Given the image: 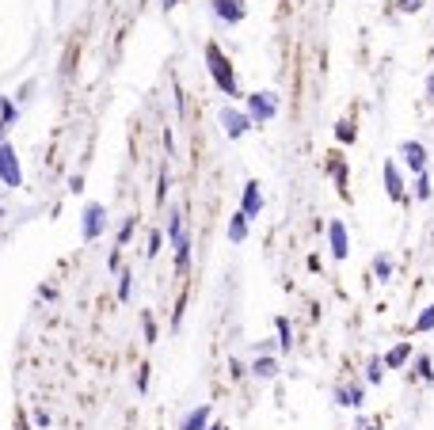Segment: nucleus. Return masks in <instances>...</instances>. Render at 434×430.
Returning a JSON list of instances; mask_svg holds the SVG:
<instances>
[{
  "label": "nucleus",
  "mask_w": 434,
  "mask_h": 430,
  "mask_svg": "<svg viewBox=\"0 0 434 430\" xmlns=\"http://www.w3.org/2000/svg\"><path fill=\"white\" fill-rule=\"evenodd\" d=\"M252 373H255V377H275V373H278V362H275V358H255Z\"/></svg>",
  "instance_id": "nucleus-17"
},
{
  "label": "nucleus",
  "mask_w": 434,
  "mask_h": 430,
  "mask_svg": "<svg viewBox=\"0 0 434 430\" xmlns=\"http://www.w3.org/2000/svg\"><path fill=\"white\" fill-rule=\"evenodd\" d=\"M103 221H107V209H103V206H88V209H84V240H95V237H99Z\"/></svg>",
  "instance_id": "nucleus-9"
},
{
  "label": "nucleus",
  "mask_w": 434,
  "mask_h": 430,
  "mask_svg": "<svg viewBox=\"0 0 434 430\" xmlns=\"http://www.w3.org/2000/svg\"><path fill=\"white\" fill-rule=\"evenodd\" d=\"M130 278H134V274L126 271V274H122V282H118V297H122V301L130 297Z\"/></svg>",
  "instance_id": "nucleus-30"
},
{
  "label": "nucleus",
  "mask_w": 434,
  "mask_h": 430,
  "mask_svg": "<svg viewBox=\"0 0 434 430\" xmlns=\"http://www.w3.org/2000/svg\"><path fill=\"white\" fill-rule=\"evenodd\" d=\"M431 194H434V186H431V180H427V172H423V175H415V198H419V202H427Z\"/></svg>",
  "instance_id": "nucleus-18"
},
{
  "label": "nucleus",
  "mask_w": 434,
  "mask_h": 430,
  "mask_svg": "<svg viewBox=\"0 0 434 430\" xmlns=\"http://www.w3.org/2000/svg\"><path fill=\"white\" fill-rule=\"evenodd\" d=\"M206 65H210L214 84L221 88L225 95H240V84H236V72H232V61L221 54V46H217V42H206Z\"/></svg>",
  "instance_id": "nucleus-1"
},
{
  "label": "nucleus",
  "mask_w": 434,
  "mask_h": 430,
  "mask_svg": "<svg viewBox=\"0 0 434 430\" xmlns=\"http://www.w3.org/2000/svg\"><path fill=\"white\" fill-rule=\"evenodd\" d=\"M381 377H385V362L373 358V362H369V369H366V381H369V385H381Z\"/></svg>",
  "instance_id": "nucleus-19"
},
{
  "label": "nucleus",
  "mask_w": 434,
  "mask_h": 430,
  "mask_svg": "<svg viewBox=\"0 0 434 430\" xmlns=\"http://www.w3.org/2000/svg\"><path fill=\"white\" fill-rule=\"evenodd\" d=\"M408 157V168H412L415 175H423L427 172V149H423L419 141H404V149H400Z\"/></svg>",
  "instance_id": "nucleus-8"
},
{
  "label": "nucleus",
  "mask_w": 434,
  "mask_h": 430,
  "mask_svg": "<svg viewBox=\"0 0 434 430\" xmlns=\"http://www.w3.org/2000/svg\"><path fill=\"white\" fill-rule=\"evenodd\" d=\"M335 400H339L343 408H358V404H362V388H358V385H351V388H339V392H335Z\"/></svg>",
  "instance_id": "nucleus-15"
},
{
  "label": "nucleus",
  "mask_w": 434,
  "mask_h": 430,
  "mask_svg": "<svg viewBox=\"0 0 434 430\" xmlns=\"http://www.w3.org/2000/svg\"><path fill=\"white\" fill-rule=\"evenodd\" d=\"M145 385H149V366H141V373H138V388L145 392Z\"/></svg>",
  "instance_id": "nucleus-34"
},
{
  "label": "nucleus",
  "mask_w": 434,
  "mask_h": 430,
  "mask_svg": "<svg viewBox=\"0 0 434 430\" xmlns=\"http://www.w3.org/2000/svg\"><path fill=\"white\" fill-rule=\"evenodd\" d=\"M164 194H168V172H160V186H156V198L164 202Z\"/></svg>",
  "instance_id": "nucleus-31"
},
{
  "label": "nucleus",
  "mask_w": 434,
  "mask_h": 430,
  "mask_svg": "<svg viewBox=\"0 0 434 430\" xmlns=\"http://www.w3.org/2000/svg\"><path fill=\"white\" fill-rule=\"evenodd\" d=\"M168 237H172V240L183 237V214H172V221H168Z\"/></svg>",
  "instance_id": "nucleus-23"
},
{
  "label": "nucleus",
  "mask_w": 434,
  "mask_h": 430,
  "mask_svg": "<svg viewBox=\"0 0 434 430\" xmlns=\"http://www.w3.org/2000/svg\"><path fill=\"white\" fill-rule=\"evenodd\" d=\"M35 427L46 430V427H50V415H46V411H35Z\"/></svg>",
  "instance_id": "nucleus-32"
},
{
  "label": "nucleus",
  "mask_w": 434,
  "mask_h": 430,
  "mask_svg": "<svg viewBox=\"0 0 434 430\" xmlns=\"http://www.w3.org/2000/svg\"><path fill=\"white\" fill-rule=\"evenodd\" d=\"M244 237H248V214H232V221H229V240H232V244H240Z\"/></svg>",
  "instance_id": "nucleus-14"
},
{
  "label": "nucleus",
  "mask_w": 434,
  "mask_h": 430,
  "mask_svg": "<svg viewBox=\"0 0 434 430\" xmlns=\"http://www.w3.org/2000/svg\"><path fill=\"white\" fill-rule=\"evenodd\" d=\"M332 175H335V183H339V191L347 194V164H343V160H332Z\"/></svg>",
  "instance_id": "nucleus-20"
},
{
  "label": "nucleus",
  "mask_w": 434,
  "mask_h": 430,
  "mask_svg": "<svg viewBox=\"0 0 434 430\" xmlns=\"http://www.w3.org/2000/svg\"><path fill=\"white\" fill-rule=\"evenodd\" d=\"M427 99H434V77H427Z\"/></svg>",
  "instance_id": "nucleus-35"
},
{
  "label": "nucleus",
  "mask_w": 434,
  "mask_h": 430,
  "mask_svg": "<svg viewBox=\"0 0 434 430\" xmlns=\"http://www.w3.org/2000/svg\"><path fill=\"white\" fill-rule=\"evenodd\" d=\"M275 328H278V343H282L286 351H289V347H294V328H289V320H286V316H278Z\"/></svg>",
  "instance_id": "nucleus-16"
},
{
  "label": "nucleus",
  "mask_w": 434,
  "mask_h": 430,
  "mask_svg": "<svg viewBox=\"0 0 434 430\" xmlns=\"http://www.w3.org/2000/svg\"><path fill=\"white\" fill-rule=\"evenodd\" d=\"M366 430H377V427H366Z\"/></svg>",
  "instance_id": "nucleus-38"
},
{
  "label": "nucleus",
  "mask_w": 434,
  "mask_h": 430,
  "mask_svg": "<svg viewBox=\"0 0 434 430\" xmlns=\"http://www.w3.org/2000/svg\"><path fill=\"white\" fill-rule=\"evenodd\" d=\"M275 111H278L275 92H255V95H248V118H252V122H271V118H275Z\"/></svg>",
  "instance_id": "nucleus-2"
},
{
  "label": "nucleus",
  "mask_w": 434,
  "mask_h": 430,
  "mask_svg": "<svg viewBox=\"0 0 434 430\" xmlns=\"http://www.w3.org/2000/svg\"><path fill=\"white\" fill-rule=\"evenodd\" d=\"M0 122H15V107H12V99H0Z\"/></svg>",
  "instance_id": "nucleus-24"
},
{
  "label": "nucleus",
  "mask_w": 434,
  "mask_h": 430,
  "mask_svg": "<svg viewBox=\"0 0 434 430\" xmlns=\"http://www.w3.org/2000/svg\"><path fill=\"white\" fill-rule=\"evenodd\" d=\"M160 4H164V8H175V4H179V0H160Z\"/></svg>",
  "instance_id": "nucleus-36"
},
{
  "label": "nucleus",
  "mask_w": 434,
  "mask_h": 430,
  "mask_svg": "<svg viewBox=\"0 0 434 430\" xmlns=\"http://www.w3.org/2000/svg\"><path fill=\"white\" fill-rule=\"evenodd\" d=\"M423 4H427V0H396V8H400V12H419Z\"/></svg>",
  "instance_id": "nucleus-27"
},
{
  "label": "nucleus",
  "mask_w": 434,
  "mask_h": 430,
  "mask_svg": "<svg viewBox=\"0 0 434 430\" xmlns=\"http://www.w3.org/2000/svg\"><path fill=\"white\" fill-rule=\"evenodd\" d=\"M415 331H434V305L419 312V320H415Z\"/></svg>",
  "instance_id": "nucleus-21"
},
{
  "label": "nucleus",
  "mask_w": 434,
  "mask_h": 430,
  "mask_svg": "<svg viewBox=\"0 0 434 430\" xmlns=\"http://www.w3.org/2000/svg\"><path fill=\"white\" fill-rule=\"evenodd\" d=\"M130 237H134V217L122 225V229H118V248H126V244H130Z\"/></svg>",
  "instance_id": "nucleus-25"
},
{
  "label": "nucleus",
  "mask_w": 434,
  "mask_h": 430,
  "mask_svg": "<svg viewBox=\"0 0 434 430\" xmlns=\"http://www.w3.org/2000/svg\"><path fill=\"white\" fill-rule=\"evenodd\" d=\"M206 430H225V427H221V423H210V427H206Z\"/></svg>",
  "instance_id": "nucleus-37"
},
{
  "label": "nucleus",
  "mask_w": 434,
  "mask_h": 430,
  "mask_svg": "<svg viewBox=\"0 0 434 430\" xmlns=\"http://www.w3.org/2000/svg\"><path fill=\"white\" fill-rule=\"evenodd\" d=\"M335 137H339V141H355V126H351V122H339Z\"/></svg>",
  "instance_id": "nucleus-26"
},
{
  "label": "nucleus",
  "mask_w": 434,
  "mask_h": 430,
  "mask_svg": "<svg viewBox=\"0 0 434 430\" xmlns=\"http://www.w3.org/2000/svg\"><path fill=\"white\" fill-rule=\"evenodd\" d=\"M175 244V271H187V263H191V240L187 237H179V240H172Z\"/></svg>",
  "instance_id": "nucleus-13"
},
{
  "label": "nucleus",
  "mask_w": 434,
  "mask_h": 430,
  "mask_svg": "<svg viewBox=\"0 0 434 430\" xmlns=\"http://www.w3.org/2000/svg\"><path fill=\"white\" fill-rule=\"evenodd\" d=\"M156 251H160V232H152L149 237V255H156Z\"/></svg>",
  "instance_id": "nucleus-33"
},
{
  "label": "nucleus",
  "mask_w": 434,
  "mask_h": 430,
  "mask_svg": "<svg viewBox=\"0 0 434 430\" xmlns=\"http://www.w3.org/2000/svg\"><path fill=\"white\" fill-rule=\"evenodd\" d=\"M214 15L225 19L229 27H236V23H244L248 8H244V0H214Z\"/></svg>",
  "instance_id": "nucleus-4"
},
{
  "label": "nucleus",
  "mask_w": 434,
  "mask_h": 430,
  "mask_svg": "<svg viewBox=\"0 0 434 430\" xmlns=\"http://www.w3.org/2000/svg\"><path fill=\"white\" fill-rule=\"evenodd\" d=\"M415 366H419V377H423V381H434V369H431V358H419V362H415Z\"/></svg>",
  "instance_id": "nucleus-28"
},
{
  "label": "nucleus",
  "mask_w": 434,
  "mask_h": 430,
  "mask_svg": "<svg viewBox=\"0 0 434 430\" xmlns=\"http://www.w3.org/2000/svg\"><path fill=\"white\" fill-rule=\"evenodd\" d=\"M408 358H412V347H408V343H396V347H392V351L385 354L381 362H385V369H400Z\"/></svg>",
  "instance_id": "nucleus-11"
},
{
  "label": "nucleus",
  "mask_w": 434,
  "mask_h": 430,
  "mask_svg": "<svg viewBox=\"0 0 434 430\" xmlns=\"http://www.w3.org/2000/svg\"><path fill=\"white\" fill-rule=\"evenodd\" d=\"M385 191H389V198L392 202H400L404 198V180H400V172H396V164H385Z\"/></svg>",
  "instance_id": "nucleus-10"
},
{
  "label": "nucleus",
  "mask_w": 434,
  "mask_h": 430,
  "mask_svg": "<svg viewBox=\"0 0 434 430\" xmlns=\"http://www.w3.org/2000/svg\"><path fill=\"white\" fill-rule=\"evenodd\" d=\"M259 209H263V191H259V183H244V198H240V214H248V217H259Z\"/></svg>",
  "instance_id": "nucleus-7"
},
{
  "label": "nucleus",
  "mask_w": 434,
  "mask_h": 430,
  "mask_svg": "<svg viewBox=\"0 0 434 430\" xmlns=\"http://www.w3.org/2000/svg\"><path fill=\"white\" fill-rule=\"evenodd\" d=\"M0 183H8V186H19L23 183L19 160H15V149L8 141H0Z\"/></svg>",
  "instance_id": "nucleus-3"
},
{
  "label": "nucleus",
  "mask_w": 434,
  "mask_h": 430,
  "mask_svg": "<svg viewBox=\"0 0 434 430\" xmlns=\"http://www.w3.org/2000/svg\"><path fill=\"white\" fill-rule=\"evenodd\" d=\"M328 244H332V255H335V259H347L351 237H347V225H343V221H332V225H328Z\"/></svg>",
  "instance_id": "nucleus-5"
},
{
  "label": "nucleus",
  "mask_w": 434,
  "mask_h": 430,
  "mask_svg": "<svg viewBox=\"0 0 434 430\" xmlns=\"http://www.w3.org/2000/svg\"><path fill=\"white\" fill-rule=\"evenodd\" d=\"M145 339H149V343H156V324H152V316H145Z\"/></svg>",
  "instance_id": "nucleus-29"
},
{
  "label": "nucleus",
  "mask_w": 434,
  "mask_h": 430,
  "mask_svg": "<svg viewBox=\"0 0 434 430\" xmlns=\"http://www.w3.org/2000/svg\"><path fill=\"white\" fill-rule=\"evenodd\" d=\"M373 274H377V278H389V274H392V263H389L385 255H377V259H373Z\"/></svg>",
  "instance_id": "nucleus-22"
},
{
  "label": "nucleus",
  "mask_w": 434,
  "mask_h": 430,
  "mask_svg": "<svg viewBox=\"0 0 434 430\" xmlns=\"http://www.w3.org/2000/svg\"><path fill=\"white\" fill-rule=\"evenodd\" d=\"M221 126H225V134L236 141V137H244L248 134V126H252V118L248 115H240V111H221Z\"/></svg>",
  "instance_id": "nucleus-6"
},
{
  "label": "nucleus",
  "mask_w": 434,
  "mask_h": 430,
  "mask_svg": "<svg viewBox=\"0 0 434 430\" xmlns=\"http://www.w3.org/2000/svg\"><path fill=\"white\" fill-rule=\"evenodd\" d=\"M206 427H210V408H195L187 419H183L179 430H206Z\"/></svg>",
  "instance_id": "nucleus-12"
}]
</instances>
